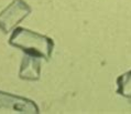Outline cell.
<instances>
[{"label": "cell", "mask_w": 131, "mask_h": 114, "mask_svg": "<svg viewBox=\"0 0 131 114\" xmlns=\"http://www.w3.org/2000/svg\"><path fill=\"white\" fill-rule=\"evenodd\" d=\"M9 43L22 50L25 54L39 57L44 60H50L54 49V42L51 38L22 27L14 29Z\"/></svg>", "instance_id": "cell-1"}, {"label": "cell", "mask_w": 131, "mask_h": 114, "mask_svg": "<svg viewBox=\"0 0 131 114\" xmlns=\"http://www.w3.org/2000/svg\"><path fill=\"white\" fill-rule=\"evenodd\" d=\"M30 12L31 7L24 0H13L0 12V30L3 33L14 30Z\"/></svg>", "instance_id": "cell-2"}, {"label": "cell", "mask_w": 131, "mask_h": 114, "mask_svg": "<svg viewBox=\"0 0 131 114\" xmlns=\"http://www.w3.org/2000/svg\"><path fill=\"white\" fill-rule=\"evenodd\" d=\"M0 113L39 114L40 109L34 101L0 91Z\"/></svg>", "instance_id": "cell-3"}, {"label": "cell", "mask_w": 131, "mask_h": 114, "mask_svg": "<svg viewBox=\"0 0 131 114\" xmlns=\"http://www.w3.org/2000/svg\"><path fill=\"white\" fill-rule=\"evenodd\" d=\"M19 76L27 81H38L41 76V58L27 54L21 62Z\"/></svg>", "instance_id": "cell-4"}, {"label": "cell", "mask_w": 131, "mask_h": 114, "mask_svg": "<svg viewBox=\"0 0 131 114\" xmlns=\"http://www.w3.org/2000/svg\"><path fill=\"white\" fill-rule=\"evenodd\" d=\"M116 83L117 93L126 99H131V70L118 76Z\"/></svg>", "instance_id": "cell-5"}]
</instances>
